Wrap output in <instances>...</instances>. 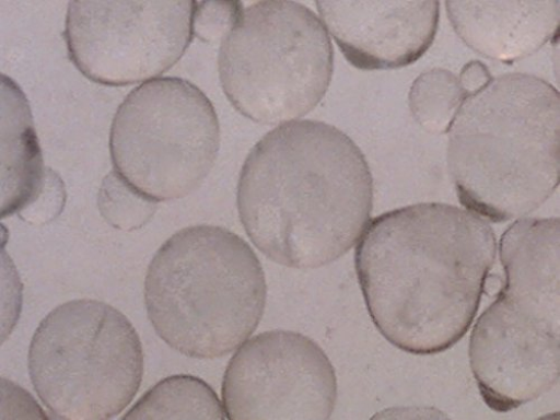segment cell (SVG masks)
Wrapping results in <instances>:
<instances>
[{"label": "cell", "instance_id": "52a82bcc", "mask_svg": "<svg viewBox=\"0 0 560 420\" xmlns=\"http://www.w3.org/2000/svg\"><path fill=\"white\" fill-rule=\"evenodd\" d=\"M218 66L233 107L253 121L282 124L304 117L325 96L334 46L310 9L259 2L244 9L223 38Z\"/></svg>", "mask_w": 560, "mask_h": 420}, {"label": "cell", "instance_id": "5bb4252c", "mask_svg": "<svg viewBox=\"0 0 560 420\" xmlns=\"http://www.w3.org/2000/svg\"><path fill=\"white\" fill-rule=\"evenodd\" d=\"M223 404L202 380L177 375L151 388L124 419H226Z\"/></svg>", "mask_w": 560, "mask_h": 420}, {"label": "cell", "instance_id": "3957f363", "mask_svg": "<svg viewBox=\"0 0 560 420\" xmlns=\"http://www.w3.org/2000/svg\"><path fill=\"white\" fill-rule=\"evenodd\" d=\"M448 166L460 205L492 222L542 206L560 179L559 92L525 73L492 79L459 108Z\"/></svg>", "mask_w": 560, "mask_h": 420}, {"label": "cell", "instance_id": "7c38bea8", "mask_svg": "<svg viewBox=\"0 0 560 420\" xmlns=\"http://www.w3.org/2000/svg\"><path fill=\"white\" fill-rule=\"evenodd\" d=\"M559 2H446L450 22L475 52L513 63L559 35Z\"/></svg>", "mask_w": 560, "mask_h": 420}, {"label": "cell", "instance_id": "5b68a950", "mask_svg": "<svg viewBox=\"0 0 560 420\" xmlns=\"http://www.w3.org/2000/svg\"><path fill=\"white\" fill-rule=\"evenodd\" d=\"M267 284L261 264L236 233L185 228L155 254L145 305L156 335L178 353L217 359L241 348L262 318Z\"/></svg>", "mask_w": 560, "mask_h": 420}, {"label": "cell", "instance_id": "e0dca14e", "mask_svg": "<svg viewBox=\"0 0 560 420\" xmlns=\"http://www.w3.org/2000/svg\"><path fill=\"white\" fill-rule=\"evenodd\" d=\"M243 10L241 2H196L194 35L208 43L223 40Z\"/></svg>", "mask_w": 560, "mask_h": 420}, {"label": "cell", "instance_id": "4fadbf2b", "mask_svg": "<svg viewBox=\"0 0 560 420\" xmlns=\"http://www.w3.org/2000/svg\"><path fill=\"white\" fill-rule=\"evenodd\" d=\"M31 112L24 102L20 121L2 125V139L11 143V150L2 149V217L25 211L44 189L42 156L33 128Z\"/></svg>", "mask_w": 560, "mask_h": 420}, {"label": "cell", "instance_id": "9a60e30c", "mask_svg": "<svg viewBox=\"0 0 560 420\" xmlns=\"http://www.w3.org/2000/svg\"><path fill=\"white\" fill-rule=\"evenodd\" d=\"M458 77L445 69L420 74L409 91V107L415 120L427 131L447 132L465 100Z\"/></svg>", "mask_w": 560, "mask_h": 420}, {"label": "cell", "instance_id": "9c48e42d", "mask_svg": "<svg viewBox=\"0 0 560 420\" xmlns=\"http://www.w3.org/2000/svg\"><path fill=\"white\" fill-rule=\"evenodd\" d=\"M196 2L77 0L65 38L78 70L93 82L124 86L165 73L194 38Z\"/></svg>", "mask_w": 560, "mask_h": 420}, {"label": "cell", "instance_id": "8fae6325", "mask_svg": "<svg viewBox=\"0 0 560 420\" xmlns=\"http://www.w3.org/2000/svg\"><path fill=\"white\" fill-rule=\"evenodd\" d=\"M346 59L360 70H388L422 58L439 28V2H316Z\"/></svg>", "mask_w": 560, "mask_h": 420}, {"label": "cell", "instance_id": "8992f818", "mask_svg": "<svg viewBox=\"0 0 560 420\" xmlns=\"http://www.w3.org/2000/svg\"><path fill=\"white\" fill-rule=\"evenodd\" d=\"M28 371L55 418L108 420L128 407L142 385L144 352L122 313L104 302L78 300L40 322Z\"/></svg>", "mask_w": 560, "mask_h": 420}, {"label": "cell", "instance_id": "6da1fadb", "mask_svg": "<svg viewBox=\"0 0 560 420\" xmlns=\"http://www.w3.org/2000/svg\"><path fill=\"white\" fill-rule=\"evenodd\" d=\"M497 248L492 228L454 206L420 203L376 218L355 249L372 322L405 352L448 350L471 328Z\"/></svg>", "mask_w": 560, "mask_h": 420}, {"label": "cell", "instance_id": "30bf717a", "mask_svg": "<svg viewBox=\"0 0 560 420\" xmlns=\"http://www.w3.org/2000/svg\"><path fill=\"white\" fill-rule=\"evenodd\" d=\"M222 399L232 420L329 419L338 399L336 370L310 338L265 332L230 360Z\"/></svg>", "mask_w": 560, "mask_h": 420}, {"label": "cell", "instance_id": "ac0fdd59", "mask_svg": "<svg viewBox=\"0 0 560 420\" xmlns=\"http://www.w3.org/2000/svg\"><path fill=\"white\" fill-rule=\"evenodd\" d=\"M492 79L487 67L479 61H472L466 65L458 77L459 84L466 97L476 95V93L486 88Z\"/></svg>", "mask_w": 560, "mask_h": 420}, {"label": "cell", "instance_id": "2e32d148", "mask_svg": "<svg viewBox=\"0 0 560 420\" xmlns=\"http://www.w3.org/2000/svg\"><path fill=\"white\" fill-rule=\"evenodd\" d=\"M156 203L132 188L116 171L105 177L98 198L105 220L125 231L143 228L155 214Z\"/></svg>", "mask_w": 560, "mask_h": 420}, {"label": "cell", "instance_id": "ba28073f", "mask_svg": "<svg viewBox=\"0 0 560 420\" xmlns=\"http://www.w3.org/2000/svg\"><path fill=\"white\" fill-rule=\"evenodd\" d=\"M220 126L197 85L160 78L133 89L110 130L115 171L155 202L194 194L217 161Z\"/></svg>", "mask_w": 560, "mask_h": 420}, {"label": "cell", "instance_id": "277c9868", "mask_svg": "<svg viewBox=\"0 0 560 420\" xmlns=\"http://www.w3.org/2000/svg\"><path fill=\"white\" fill-rule=\"evenodd\" d=\"M559 218H525L500 241L504 284L478 319L470 363L486 404L517 409L560 376Z\"/></svg>", "mask_w": 560, "mask_h": 420}, {"label": "cell", "instance_id": "7a4b0ae2", "mask_svg": "<svg viewBox=\"0 0 560 420\" xmlns=\"http://www.w3.org/2000/svg\"><path fill=\"white\" fill-rule=\"evenodd\" d=\"M237 205L253 244L276 264L329 265L360 241L373 207L368 162L335 126L302 120L268 132L241 173Z\"/></svg>", "mask_w": 560, "mask_h": 420}]
</instances>
